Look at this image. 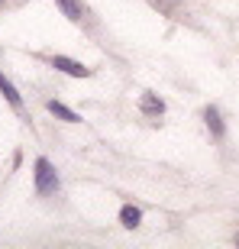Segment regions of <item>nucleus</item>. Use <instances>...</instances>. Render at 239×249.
I'll return each instance as SVG.
<instances>
[{
  "instance_id": "f257e3e1",
  "label": "nucleus",
  "mask_w": 239,
  "mask_h": 249,
  "mask_svg": "<svg viewBox=\"0 0 239 249\" xmlns=\"http://www.w3.org/2000/svg\"><path fill=\"white\" fill-rule=\"evenodd\" d=\"M36 191L39 194H55L58 191V175L49 159H36Z\"/></svg>"
},
{
  "instance_id": "f03ea898",
  "label": "nucleus",
  "mask_w": 239,
  "mask_h": 249,
  "mask_svg": "<svg viewBox=\"0 0 239 249\" xmlns=\"http://www.w3.org/2000/svg\"><path fill=\"white\" fill-rule=\"evenodd\" d=\"M52 65H55L58 71H65V74H74V78H87V74H91L81 62H74V58H65V55H55V58H52Z\"/></svg>"
},
{
  "instance_id": "7ed1b4c3",
  "label": "nucleus",
  "mask_w": 239,
  "mask_h": 249,
  "mask_svg": "<svg viewBox=\"0 0 239 249\" xmlns=\"http://www.w3.org/2000/svg\"><path fill=\"white\" fill-rule=\"evenodd\" d=\"M0 94L7 97V104H13L17 110H23V97H19V91H17V88H13L10 81H7V78H3V74H0Z\"/></svg>"
},
{
  "instance_id": "20e7f679",
  "label": "nucleus",
  "mask_w": 239,
  "mask_h": 249,
  "mask_svg": "<svg viewBox=\"0 0 239 249\" xmlns=\"http://www.w3.org/2000/svg\"><path fill=\"white\" fill-rule=\"evenodd\" d=\"M139 104H142V110H146V113H155V117H158V113H165V104L158 101L155 94H142V101H139Z\"/></svg>"
},
{
  "instance_id": "39448f33",
  "label": "nucleus",
  "mask_w": 239,
  "mask_h": 249,
  "mask_svg": "<svg viewBox=\"0 0 239 249\" xmlns=\"http://www.w3.org/2000/svg\"><path fill=\"white\" fill-rule=\"evenodd\" d=\"M49 110L55 113V117H62V120H68V123H78V120H81L74 110H68V107H65V104H58V101H49Z\"/></svg>"
},
{
  "instance_id": "423d86ee",
  "label": "nucleus",
  "mask_w": 239,
  "mask_h": 249,
  "mask_svg": "<svg viewBox=\"0 0 239 249\" xmlns=\"http://www.w3.org/2000/svg\"><path fill=\"white\" fill-rule=\"evenodd\" d=\"M55 3L68 19H81V3H78V0H55Z\"/></svg>"
},
{
  "instance_id": "0eeeda50",
  "label": "nucleus",
  "mask_w": 239,
  "mask_h": 249,
  "mask_svg": "<svg viewBox=\"0 0 239 249\" xmlns=\"http://www.w3.org/2000/svg\"><path fill=\"white\" fill-rule=\"evenodd\" d=\"M204 117H207V126H210L213 136H223V123H220V113H217V107H207V110H204Z\"/></svg>"
},
{
  "instance_id": "6e6552de",
  "label": "nucleus",
  "mask_w": 239,
  "mask_h": 249,
  "mask_svg": "<svg viewBox=\"0 0 239 249\" xmlns=\"http://www.w3.org/2000/svg\"><path fill=\"white\" fill-rule=\"evenodd\" d=\"M120 223L133 230V227H136V223H139V207H133V204H126V207L120 211Z\"/></svg>"
},
{
  "instance_id": "1a4fd4ad",
  "label": "nucleus",
  "mask_w": 239,
  "mask_h": 249,
  "mask_svg": "<svg viewBox=\"0 0 239 249\" xmlns=\"http://www.w3.org/2000/svg\"><path fill=\"white\" fill-rule=\"evenodd\" d=\"M236 246H239V233H236Z\"/></svg>"
}]
</instances>
